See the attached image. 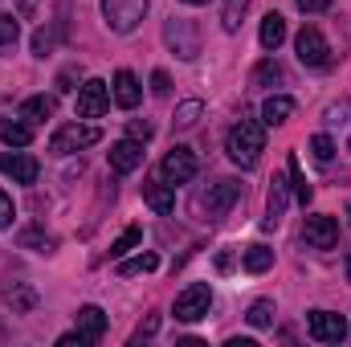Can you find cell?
Instances as JSON below:
<instances>
[{
    "mask_svg": "<svg viewBox=\"0 0 351 347\" xmlns=\"http://www.w3.org/2000/svg\"><path fill=\"white\" fill-rule=\"evenodd\" d=\"M245 319H250V327H269V323H274V302H265V298L262 302H254Z\"/></svg>",
    "mask_w": 351,
    "mask_h": 347,
    "instance_id": "33",
    "label": "cell"
},
{
    "mask_svg": "<svg viewBox=\"0 0 351 347\" xmlns=\"http://www.w3.org/2000/svg\"><path fill=\"white\" fill-rule=\"evenodd\" d=\"M78 331L86 335L90 344H98V339L106 335V315H102V307H82V311H78Z\"/></svg>",
    "mask_w": 351,
    "mask_h": 347,
    "instance_id": "19",
    "label": "cell"
},
{
    "mask_svg": "<svg viewBox=\"0 0 351 347\" xmlns=\"http://www.w3.org/2000/svg\"><path fill=\"white\" fill-rule=\"evenodd\" d=\"M348 278H351V258H348Z\"/></svg>",
    "mask_w": 351,
    "mask_h": 347,
    "instance_id": "45",
    "label": "cell"
},
{
    "mask_svg": "<svg viewBox=\"0 0 351 347\" xmlns=\"http://www.w3.org/2000/svg\"><path fill=\"white\" fill-rule=\"evenodd\" d=\"M110 106V86L102 78H86L78 86V119H102Z\"/></svg>",
    "mask_w": 351,
    "mask_h": 347,
    "instance_id": "9",
    "label": "cell"
},
{
    "mask_svg": "<svg viewBox=\"0 0 351 347\" xmlns=\"http://www.w3.org/2000/svg\"><path fill=\"white\" fill-rule=\"evenodd\" d=\"M147 16V0H102V21L110 33H135Z\"/></svg>",
    "mask_w": 351,
    "mask_h": 347,
    "instance_id": "4",
    "label": "cell"
},
{
    "mask_svg": "<svg viewBox=\"0 0 351 347\" xmlns=\"http://www.w3.org/2000/svg\"><path fill=\"white\" fill-rule=\"evenodd\" d=\"M200 115H204V102H200V98H188V102H180V106H176V127H180V131H188V127H196V123H200Z\"/></svg>",
    "mask_w": 351,
    "mask_h": 347,
    "instance_id": "25",
    "label": "cell"
},
{
    "mask_svg": "<svg viewBox=\"0 0 351 347\" xmlns=\"http://www.w3.org/2000/svg\"><path fill=\"white\" fill-rule=\"evenodd\" d=\"M16 241H21L25 250H37V254H49V250L58 246V241H53L49 233H41V229H25V233H21Z\"/></svg>",
    "mask_w": 351,
    "mask_h": 347,
    "instance_id": "31",
    "label": "cell"
},
{
    "mask_svg": "<svg viewBox=\"0 0 351 347\" xmlns=\"http://www.w3.org/2000/svg\"><path fill=\"white\" fill-rule=\"evenodd\" d=\"M110 94H114V102H119L123 110H135V106H139V98H143V86H139V78H135L131 70H119Z\"/></svg>",
    "mask_w": 351,
    "mask_h": 347,
    "instance_id": "15",
    "label": "cell"
},
{
    "mask_svg": "<svg viewBox=\"0 0 351 347\" xmlns=\"http://www.w3.org/2000/svg\"><path fill=\"white\" fill-rule=\"evenodd\" d=\"M0 172L12 176L16 184H37L41 164H37L33 156H25V152H0Z\"/></svg>",
    "mask_w": 351,
    "mask_h": 347,
    "instance_id": "12",
    "label": "cell"
},
{
    "mask_svg": "<svg viewBox=\"0 0 351 347\" xmlns=\"http://www.w3.org/2000/svg\"><path fill=\"white\" fill-rule=\"evenodd\" d=\"M0 302H4V307H12V315H29V311L37 307V294H33L29 286H16V290H4V294H0Z\"/></svg>",
    "mask_w": 351,
    "mask_h": 347,
    "instance_id": "22",
    "label": "cell"
},
{
    "mask_svg": "<svg viewBox=\"0 0 351 347\" xmlns=\"http://www.w3.org/2000/svg\"><path fill=\"white\" fill-rule=\"evenodd\" d=\"M143 143L139 139H119V143H110V168L114 172H135V168H143Z\"/></svg>",
    "mask_w": 351,
    "mask_h": 347,
    "instance_id": "13",
    "label": "cell"
},
{
    "mask_svg": "<svg viewBox=\"0 0 351 347\" xmlns=\"http://www.w3.org/2000/svg\"><path fill=\"white\" fill-rule=\"evenodd\" d=\"M37 8V0H21V12H33Z\"/></svg>",
    "mask_w": 351,
    "mask_h": 347,
    "instance_id": "42",
    "label": "cell"
},
{
    "mask_svg": "<svg viewBox=\"0 0 351 347\" xmlns=\"http://www.w3.org/2000/svg\"><path fill=\"white\" fill-rule=\"evenodd\" d=\"M294 4H298L302 12H327V8H331V0H294Z\"/></svg>",
    "mask_w": 351,
    "mask_h": 347,
    "instance_id": "39",
    "label": "cell"
},
{
    "mask_svg": "<svg viewBox=\"0 0 351 347\" xmlns=\"http://www.w3.org/2000/svg\"><path fill=\"white\" fill-rule=\"evenodd\" d=\"M152 94H156V98H168V94H172V82H168V74H164V70H156V74H152Z\"/></svg>",
    "mask_w": 351,
    "mask_h": 347,
    "instance_id": "37",
    "label": "cell"
},
{
    "mask_svg": "<svg viewBox=\"0 0 351 347\" xmlns=\"http://www.w3.org/2000/svg\"><path fill=\"white\" fill-rule=\"evenodd\" d=\"M290 188H294V196H298V204H311V196H315V188L306 184V176H302V164H298V156H290Z\"/></svg>",
    "mask_w": 351,
    "mask_h": 347,
    "instance_id": "27",
    "label": "cell"
},
{
    "mask_svg": "<svg viewBox=\"0 0 351 347\" xmlns=\"http://www.w3.org/2000/svg\"><path fill=\"white\" fill-rule=\"evenodd\" d=\"M90 339L86 335H82V331H70V335H62V339H58V347H86Z\"/></svg>",
    "mask_w": 351,
    "mask_h": 347,
    "instance_id": "40",
    "label": "cell"
},
{
    "mask_svg": "<svg viewBox=\"0 0 351 347\" xmlns=\"http://www.w3.org/2000/svg\"><path fill=\"white\" fill-rule=\"evenodd\" d=\"M306 335H311L315 344H343L348 319L335 315V311H311V315H306Z\"/></svg>",
    "mask_w": 351,
    "mask_h": 347,
    "instance_id": "7",
    "label": "cell"
},
{
    "mask_svg": "<svg viewBox=\"0 0 351 347\" xmlns=\"http://www.w3.org/2000/svg\"><path fill=\"white\" fill-rule=\"evenodd\" d=\"M98 139H102V131L90 127V123H62V127L49 135V152H53V156H70V152H82V147L98 143Z\"/></svg>",
    "mask_w": 351,
    "mask_h": 347,
    "instance_id": "5",
    "label": "cell"
},
{
    "mask_svg": "<svg viewBox=\"0 0 351 347\" xmlns=\"http://www.w3.org/2000/svg\"><path fill=\"white\" fill-rule=\"evenodd\" d=\"M302 237H306V246H311V250H335V241H339V221H335V217H327V213L306 217Z\"/></svg>",
    "mask_w": 351,
    "mask_h": 347,
    "instance_id": "11",
    "label": "cell"
},
{
    "mask_svg": "<svg viewBox=\"0 0 351 347\" xmlns=\"http://www.w3.org/2000/svg\"><path fill=\"white\" fill-rule=\"evenodd\" d=\"M225 152H229V160H233V164L254 168V164L262 160V152H265V127L258 123V119H245V115H241V119L229 127Z\"/></svg>",
    "mask_w": 351,
    "mask_h": 347,
    "instance_id": "1",
    "label": "cell"
},
{
    "mask_svg": "<svg viewBox=\"0 0 351 347\" xmlns=\"http://www.w3.org/2000/svg\"><path fill=\"white\" fill-rule=\"evenodd\" d=\"M156 327H160V319H147V323L135 331V339H143V335H156Z\"/></svg>",
    "mask_w": 351,
    "mask_h": 347,
    "instance_id": "41",
    "label": "cell"
},
{
    "mask_svg": "<svg viewBox=\"0 0 351 347\" xmlns=\"http://www.w3.org/2000/svg\"><path fill=\"white\" fill-rule=\"evenodd\" d=\"M53 110H58L53 94H33V98L21 102V119L25 123H45V119H53Z\"/></svg>",
    "mask_w": 351,
    "mask_h": 347,
    "instance_id": "18",
    "label": "cell"
},
{
    "mask_svg": "<svg viewBox=\"0 0 351 347\" xmlns=\"http://www.w3.org/2000/svg\"><path fill=\"white\" fill-rule=\"evenodd\" d=\"M164 41L172 45L176 58H184V62H192V58L200 53V33H196V25H192V21L172 16V21L164 25Z\"/></svg>",
    "mask_w": 351,
    "mask_h": 347,
    "instance_id": "8",
    "label": "cell"
},
{
    "mask_svg": "<svg viewBox=\"0 0 351 347\" xmlns=\"http://www.w3.org/2000/svg\"><path fill=\"white\" fill-rule=\"evenodd\" d=\"M241 265H245L250 274H265V270L274 265V250H269V246H250V250L241 254Z\"/></svg>",
    "mask_w": 351,
    "mask_h": 347,
    "instance_id": "23",
    "label": "cell"
},
{
    "mask_svg": "<svg viewBox=\"0 0 351 347\" xmlns=\"http://www.w3.org/2000/svg\"><path fill=\"white\" fill-rule=\"evenodd\" d=\"M139 241H143V229H139V225L123 229V233H119V237L110 241V258H127V254H131V250H135Z\"/></svg>",
    "mask_w": 351,
    "mask_h": 347,
    "instance_id": "26",
    "label": "cell"
},
{
    "mask_svg": "<svg viewBox=\"0 0 351 347\" xmlns=\"http://www.w3.org/2000/svg\"><path fill=\"white\" fill-rule=\"evenodd\" d=\"M160 265V258L156 254H139V258H127L123 265H119V278H135V274H152Z\"/></svg>",
    "mask_w": 351,
    "mask_h": 347,
    "instance_id": "29",
    "label": "cell"
},
{
    "mask_svg": "<svg viewBox=\"0 0 351 347\" xmlns=\"http://www.w3.org/2000/svg\"><path fill=\"white\" fill-rule=\"evenodd\" d=\"M208 307H213V286L208 282H192V286H184L176 294L172 315L180 323H200V319H208Z\"/></svg>",
    "mask_w": 351,
    "mask_h": 347,
    "instance_id": "3",
    "label": "cell"
},
{
    "mask_svg": "<svg viewBox=\"0 0 351 347\" xmlns=\"http://www.w3.org/2000/svg\"><path fill=\"white\" fill-rule=\"evenodd\" d=\"M290 115H294V98H286V94H269L262 102L265 127H282V123H290Z\"/></svg>",
    "mask_w": 351,
    "mask_h": 347,
    "instance_id": "17",
    "label": "cell"
},
{
    "mask_svg": "<svg viewBox=\"0 0 351 347\" xmlns=\"http://www.w3.org/2000/svg\"><path fill=\"white\" fill-rule=\"evenodd\" d=\"M348 152H351V143H348Z\"/></svg>",
    "mask_w": 351,
    "mask_h": 347,
    "instance_id": "46",
    "label": "cell"
},
{
    "mask_svg": "<svg viewBox=\"0 0 351 347\" xmlns=\"http://www.w3.org/2000/svg\"><path fill=\"white\" fill-rule=\"evenodd\" d=\"M286 196H290V180L286 176H274L269 180V196H265V229H274L286 213Z\"/></svg>",
    "mask_w": 351,
    "mask_h": 347,
    "instance_id": "14",
    "label": "cell"
},
{
    "mask_svg": "<svg viewBox=\"0 0 351 347\" xmlns=\"http://www.w3.org/2000/svg\"><path fill=\"white\" fill-rule=\"evenodd\" d=\"M286 82V70L269 58V62H262L258 70H254V86H282Z\"/></svg>",
    "mask_w": 351,
    "mask_h": 347,
    "instance_id": "28",
    "label": "cell"
},
{
    "mask_svg": "<svg viewBox=\"0 0 351 347\" xmlns=\"http://www.w3.org/2000/svg\"><path fill=\"white\" fill-rule=\"evenodd\" d=\"M16 37H21V21L12 12H0V53H8L16 45Z\"/></svg>",
    "mask_w": 351,
    "mask_h": 347,
    "instance_id": "30",
    "label": "cell"
},
{
    "mask_svg": "<svg viewBox=\"0 0 351 347\" xmlns=\"http://www.w3.org/2000/svg\"><path fill=\"white\" fill-rule=\"evenodd\" d=\"M0 139L8 147H29L33 143V127L21 123V119H0Z\"/></svg>",
    "mask_w": 351,
    "mask_h": 347,
    "instance_id": "21",
    "label": "cell"
},
{
    "mask_svg": "<svg viewBox=\"0 0 351 347\" xmlns=\"http://www.w3.org/2000/svg\"><path fill=\"white\" fill-rule=\"evenodd\" d=\"M258 37H262V49H269V53H274V49L286 41V16H282V12H265L262 33H258Z\"/></svg>",
    "mask_w": 351,
    "mask_h": 347,
    "instance_id": "20",
    "label": "cell"
},
{
    "mask_svg": "<svg viewBox=\"0 0 351 347\" xmlns=\"http://www.w3.org/2000/svg\"><path fill=\"white\" fill-rule=\"evenodd\" d=\"M12 217H16V208H12V196L0 188V229H8V225H12Z\"/></svg>",
    "mask_w": 351,
    "mask_h": 347,
    "instance_id": "36",
    "label": "cell"
},
{
    "mask_svg": "<svg viewBox=\"0 0 351 347\" xmlns=\"http://www.w3.org/2000/svg\"><path fill=\"white\" fill-rule=\"evenodd\" d=\"M245 8H250V0H225V4H221V29H225V33H237Z\"/></svg>",
    "mask_w": 351,
    "mask_h": 347,
    "instance_id": "24",
    "label": "cell"
},
{
    "mask_svg": "<svg viewBox=\"0 0 351 347\" xmlns=\"http://www.w3.org/2000/svg\"><path fill=\"white\" fill-rule=\"evenodd\" d=\"M78 78H82V70H78V66L62 70V74H58V90H74V82H78Z\"/></svg>",
    "mask_w": 351,
    "mask_h": 347,
    "instance_id": "38",
    "label": "cell"
},
{
    "mask_svg": "<svg viewBox=\"0 0 351 347\" xmlns=\"http://www.w3.org/2000/svg\"><path fill=\"white\" fill-rule=\"evenodd\" d=\"M311 156H315L319 164H331V160H335V143H331V135H315V139H311Z\"/></svg>",
    "mask_w": 351,
    "mask_h": 347,
    "instance_id": "32",
    "label": "cell"
},
{
    "mask_svg": "<svg viewBox=\"0 0 351 347\" xmlns=\"http://www.w3.org/2000/svg\"><path fill=\"white\" fill-rule=\"evenodd\" d=\"M294 49H298V62L311 66V70L331 66V45H327V37H323L315 25H302V33L294 37Z\"/></svg>",
    "mask_w": 351,
    "mask_h": 347,
    "instance_id": "6",
    "label": "cell"
},
{
    "mask_svg": "<svg viewBox=\"0 0 351 347\" xmlns=\"http://www.w3.org/2000/svg\"><path fill=\"white\" fill-rule=\"evenodd\" d=\"M241 180H217V184H208V192H200V200H196V208H200V217L204 221H221L237 200H241Z\"/></svg>",
    "mask_w": 351,
    "mask_h": 347,
    "instance_id": "2",
    "label": "cell"
},
{
    "mask_svg": "<svg viewBox=\"0 0 351 347\" xmlns=\"http://www.w3.org/2000/svg\"><path fill=\"white\" fill-rule=\"evenodd\" d=\"M184 4H192V8H200V4H208V0H184Z\"/></svg>",
    "mask_w": 351,
    "mask_h": 347,
    "instance_id": "43",
    "label": "cell"
},
{
    "mask_svg": "<svg viewBox=\"0 0 351 347\" xmlns=\"http://www.w3.org/2000/svg\"><path fill=\"white\" fill-rule=\"evenodd\" d=\"M127 131H131V139H139V143H147V139L156 135V127H152L147 119H131V127H127Z\"/></svg>",
    "mask_w": 351,
    "mask_h": 347,
    "instance_id": "35",
    "label": "cell"
},
{
    "mask_svg": "<svg viewBox=\"0 0 351 347\" xmlns=\"http://www.w3.org/2000/svg\"><path fill=\"white\" fill-rule=\"evenodd\" d=\"M348 225H351V204H348Z\"/></svg>",
    "mask_w": 351,
    "mask_h": 347,
    "instance_id": "44",
    "label": "cell"
},
{
    "mask_svg": "<svg viewBox=\"0 0 351 347\" xmlns=\"http://www.w3.org/2000/svg\"><path fill=\"white\" fill-rule=\"evenodd\" d=\"M143 200H147L160 217H168V213L176 208V192H172L168 180H143Z\"/></svg>",
    "mask_w": 351,
    "mask_h": 347,
    "instance_id": "16",
    "label": "cell"
},
{
    "mask_svg": "<svg viewBox=\"0 0 351 347\" xmlns=\"http://www.w3.org/2000/svg\"><path fill=\"white\" fill-rule=\"evenodd\" d=\"M49 49H53V33H49V29H37V33H33V53L45 58Z\"/></svg>",
    "mask_w": 351,
    "mask_h": 347,
    "instance_id": "34",
    "label": "cell"
},
{
    "mask_svg": "<svg viewBox=\"0 0 351 347\" xmlns=\"http://www.w3.org/2000/svg\"><path fill=\"white\" fill-rule=\"evenodd\" d=\"M160 176H164L172 188L176 184H188V180L196 176V156H192V147H180V143H176L172 152L164 156V164H160Z\"/></svg>",
    "mask_w": 351,
    "mask_h": 347,
    "instance_id": "10",
    "label": "cell"
}]
</instances>
